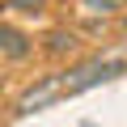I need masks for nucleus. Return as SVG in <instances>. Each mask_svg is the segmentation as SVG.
<instances>
[{
	"instance_id": "nucleus-2",
	"label": "nucleus",
	"mask_w": 127,
	"mask_h": 127,
	"mask_svg": "<svg viewBox=\"0 0 127 127\" xmlns=\"http://www.w3.org/2000/svg\"><path fill=\"white\" fill-rule=\"evenodd\" d=\"M30 51H34L30 34H21L17 26H4V21H0V55H9V59H30Z\"/></svg>"
},
{
	"instance_id": "nucleus-5",
	"label": "nucleus",
	"mask_w": 127,
	"mask_h": 127,
	"mask_svg": "<svg viewBox=\"0 0 127 127\" xmlns=\"http://www.w3.org/2000/svg\"><path fill=\"white\" fill-rule=\"evenodd\" d=\"M9 9H17V13H30V17H34V13H42V9H47V0H9Z\"/></svg>"
},
{
	"instance_id": "nucleus-1",
	"label": "nucleus",
	"mask_w": 127,
	"mask_h": 127,
	"mask_svg": "<svg viewBox=\"0 0 127 127\" xmlns=\"http://www.w3.org/2000/svg\"><path fill=\"white\" fill-rule=\"evenodd\" d=\"M114 76H127V51L93 55V59L76 64V68H68V72H51V76H42L34 89L21 93L17 110H21V114H34V110H42V106H51V102L76 97V93H85V89H93V85H102V81H114Z\"/></svg>"
},
{
	"instance_id": "nucleus-3",
	"label": "nucleus",
	"mask_w": 127,
	"mask_h": 127,
	"mask_svg": "<svg viewBox=\"0 0 127 127\" xmlns=\"http://www.w3.org/2000/svg\"><path fill=\"white\" fill-rule=\"evenodd\" d=\"M42 42H47V55H68V51L76 47V34H72V30H51Z\"/></svg>"
},
{
	"instance_id": "nucleus-6",
	"label": "nucleus",
	"mask_w": 127,
	"mask_h": 127,
	"mask_svg": "<svg viewBox=\"0 0 127 127\" xmlns=\"http://www.w3.org/2000/svg\"><path fill=\"white\" fill-rule=\"evenodd\" d=\"M123 30H127V17H123Z\"/></svg>"
},
{
	"instance_id": "nucleus-4",
	"label": "nucleus",
	"mask_w": 127,
	"mask_h": 127,
	"mask_svg": "<svg viewBox=\"0 0 127 127\" xmlns=\"http://www.w3.org/2000/svg\"><path fill=\"white\" fill-rule=\"evenodd\" d=\"M127 0H81V9L85 13H114V9H123Z\"/></svg>"
}]
</instances>
